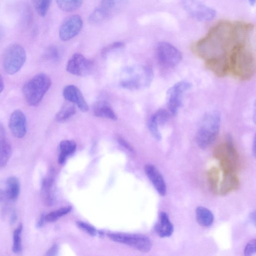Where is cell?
I'll return each instance as SVG.
<instances>
[{
	"mask_svg": "<svg viewBox=\"0 0 256 256\" xmlns=\"http://www.w3.org/2000/svg\"><path fill=\"white\" fill-rule=\"evenodd\" d=\"M192 87L186 80L178 82L170 87L166 94L167 104L170 113L175 116L180 108L186 92Z\"/></svg>",
	"mask_w": 256,
	"mask_h": 256,
	"instance_id": "obj_9",
	"label": "cell"
},
{
	"mask_svg": "<svg viewBox=\"0 0 256 256\" xmlns=\"http://www.w3.org/2000/svg\"><path fill=\"white\" fill-rule=\"evenodd\" d=\"M124 46V44L121 42H114L110 46H106L102 50V54H106L110 51L113 50L114 49L118 48H122Z\"/></svg>",
	"mask_w": 256,
	"mask_h": 256,
	"instance_id": "obj_38",
	"label": "cell"
},
{
	"mask_svg": "<svg viewBox=\"0 0 256 256\" xmlns=\"http://www.w3.org/2000/svg\"><path fill=\"white\" fill-rule=\"evenodd\" d=\"M228 74L242 80L252 78L256 72V61L244 42L236 44L228 56Z\"/></svg>",
	"mask_w": 256,
	"mask_h": 256,
	"instance_id": "obj_2",
	"label": "cell"
},
{
	"mask_svg": "<svg viewBox=\"0 0 256 256\" xmlns=\"http://www.w3.org/2000/svg\"><path fill=\"white\" fill-rule=\"evenodd\" d=\"M252 152L254 156H256V138L254 137L253 142L252 144Z\"/></svg>",
	"mask_w": 256,
	"mask_h": 256,
	"instance_id": "obj_44",
	"label": "cell"
},
{
	"mask_svg": "<svg viewBox=\"0 0 256 256\" xmlns=\"http://www.w3.org/2000/svg\"><path fill=\"white\" fill-rule=\"evenodd\" d=\"M26 60L24 48L18 44H12L6 48L4 54V68L7 74H14L20 70Z\"/></svg>",
	"mask_w": 256,
	"mask_h": 256,
	"instance_id": "obj_7",
	"label": "cell"
},
{
	"mask_svg": "<svg viewBox=\"0 0 256 256\" xmlns=\"http://www.w3.org/2000/svg\"><path fill=\"white\" fill-rule=\"evenodd\" d=\"M6 186L5 192L10 201L16 200L20 194V182L15 176L9 177L6 180Z\"/></svg>",
	"mask_w": 256,
	"mask_h": 256,
	"instance_id": "obj_22",
	"label": "cell"
},
{
	"mask_svg": "<svg viewBox=\"0 0 256 256\" xmlns=\"http://www.w3.org/2000/svg\"><path fill=\"white\" fill-rule=\"evenodd\" d=\"M240 186L239 178L236 172H223L219 185L218 194L224 196L237 190Z\"/></svg>",
	"mask_w": 256,
	"mask_h": 256,
	"instance_id": "obj_17",
	"label": "cell"
},
{
	"mask_svg": "<svg viewBox=\"0 0 256 256\" xmlns=\"http://www.w3.org/2000/svg\"><path fill=\"white\" fill-rule=\"evenodd\" d=\"M108 236L112 241L125 244L144 252H149L152 247L150 240L143 234L110 233Z\"/></svg>",
	"mask_w": 256,
	"mask_h": 256,
	"instance_id": "obj_8",
	"label": "cell"
},
{
	"mask_svg": "<svg viewBox=\"0 0 256 256\" xmlns=\"http://www.w3.org/2000/svg\"><path fill=\"white\" fill-rule=\"evenodd\" d=\"M22 225L20 224L14 232L12 251L15 254H20L22 251L21 235Z\"/></svg>",
	"mask_w": 256,
	"mask_h": 256,
	"instance_id": "obj_28",
	"label": "cell"
},
{
	"mask_svg": "<svg viewBox=\"0 0 256 256\" xmlns=\"http://www.w3.org/2000/svg\"><path fill=\"white\" fill-rule=\"evenodd\" d=\"M196 216L198 223L204 227L210 226L214 219L212 212L209 209L202 206H198L196 208Z\"/></svg>",
	"mask_w": 256,
	"mask_h": 256,
	"instance_id": "obj_21",
	"label": "cell"
},
{
	"mask_svg": "<svg viewBox=\"0 0 256 256\" xmlns=\"http://www.w3.org/2000/svg\"><path fill=\"white\" fill-rule=\"evenodd\" d=\"M248 2L251 6H254L255 4L256 0H248Z\"/></svg>",
	"mask_w": 256,
	"mask_h": 256,
	"instance_id": "obj_46",
	"label": "cell"
},
{
	"mask_svg": "<svg viewBox=\"0 0 256 256\" xmlns=\"http://www.w3.org/2000/svg\"><path fill=\"white\" fill-rule=\"evenodd\" d=\"M83 0H56L58 6L66 12L74 11L82 5Z\"/></svg>",
	"mask_w": 256,
	"mask_h": 256,
	"instance_id": "obj_27",
	"label": "cell"
},
{
	"mask_svg": "<svg viewBox=\"0 0 256 256\" xmlns=\"http://www.w3.org/2000/svg\"><path fill=\"white\" fill-rule=\"evenodd\" d=\"M58 251V246L56 245L52 246L47 252L46 255L48 256H54Z\"/></svg>",
	"mask_w": 256,
	"mask_h": 256,
	"instance_id": "obj_40",
	"label": "cell"
},
{
	"mask_svg": "<svg viewBox=\"0 0 256 256\" xmlns=\"http://www.w3.org/2000/svg\"><path fill=\"white\" fill-rule=\"evenodd\" d=\"M37 13L44 17L46 14L51 3V0H32Z\"/></svg>",
	"mask_w": 256,
	"mask_h": 256,
	"instance_id": "obj_29",
	"label": "cell"
},
{
	"mask_svg": "<svg viewBox=\"0 0 256 256\" xmlns=\"http://www.w3.org/2000/svg\"><path fill=\"white\" fill-rule=\"evenodd\" d=\"M214 156L220 161L223 172H236L239 162V154L230 136L228 135L226 142L215 148Z\"/></svg>",
	"mask_w": 256,
	"mask_h": 256,
	"instance_id": "obj_6",
	"label": "cell"
},
{
	"mask_svg": "<svg viewBox=\"0 0 256 256\" xmlns=\"http://www.w3.org/2000/svg\"><path fill=\"white\" fill-rule=\"evenodd\" d=\"M92 68V62L80 54H74L66 64V70L76 76H86L90 73Z\"/></svg>",
	"mask_w": 256,
	"mask_h": 256,
	"instance_id": "obj_13",
	"label": "cell"
},
{
	"mask_svg": "<svg viewBox=\"0 0 256 256\" xmlns=\"http://www.w3.org/2000/svg\"><path fill=\"white\" fill-rule=\"evenodd\" d=\"M148 128L152 136L156 140H160L162 138L160 127L156 124L152 116L149 118L148 124Z\"/></svg>",
	"mask_w": 256,
	"mask_h": 256,
	"instance_id": "obj_33",
	"label": "cell"
},
{
	"mask_svg": "<svg viewBox=\"0 0 256 256\" xmlns=\"http://www.w3.org/2000/svg\"><path fill=\"white\" fill-rule=\"evenodd\" d=\"M61 56V52L58 48L56 46L49 47L44 53V57L48 60L57 61Z\"/></svg>",
	"mask_w": 256,
	"mask_h": 256,
	"instance_id": "obj_34",
	"label": "cell"
},
{
	"mask_svg": "<svg viewBox=\"0 0 256 256\" xmlns=\"http://www.w3.org/2000/svg\"><path fill=\"white\" fill-rule=\"evenodd\" d=\"M154 230L158 236L162 238L170 236L174 232V226L168 214L161 212L159 214L158 222L154 226Z\"/></svg>",
	"mask_w": 256,
	"mask_h": 256,
	"instance_id": "obj_18",
	"label": "cell"
},
{
	"mask_svg": "<svg viewBox=\"0 0 256 256\" xmlns=\"http://www.w3.org/2000/svg\"><path fill=\"white\" fill-rule=\"evenodd\" d=\"M60 154L58 162L60 164L64 163L66 158L76 150V144L72 140H64L62 141L59 146Z\"/></svg>",
	"mask_w": 256,
	"mask_h": 256,
	"instance_id": "obj_23",
	"label": "cell"
},
{
	"mask_svg": "<svg viewBox=\"0 0 256 256\" xmlns=\"http://www.w3.org/2000/svg\"><path fill=\"white\" fill-rule=\"evenodd\" d=\"M94 114L100 118L116 120L117 116L110 104L105 101H98L92 106Z\"/></svg>",
	"mask_w": 256,
	"mask_h": 256,
	"instance_id": "obj_20",
	"label": "cell"
},
{
	"mask_svg": "<svg viewBox=\"0 0 256 256\" xmlns=\"http://www.w3.org/2000/svg\"><path fill=\"white\" fill-rule=\"evenodd\" d=\"M12 152V147L6 138L5 128L0 122V168L7 164Z\"/></svg>",
	"mask_w": 256,
	"mask_h": 256,
	"instance_id": "obj_19",
	"label": "cell"
},
{
	"mask_svg": "<svg viewBox=\"0 0 256 256\" xmlns=\"http://www.w3.org/2000/svg\"><path fill=\"white\" fill-rule=\"evenodd\" d=\"M250 220L252 224L256 225V210L252 212L250 214Z\"/></svg>",
	"mask_w": 256,
	"mask_h": 256,
	"instance_id": "obj_42",
	"label": "cell"
},
{
	"mask_svg": "<svg viewBox=\"0 0 256 256\" xmlns=\"http://www.w3.org/2000/svg\"><path fill=\"white\" fill-rule=\"evenodd\" d=\"M72 210L71 206H66L52 211L45 215V220L46 222H54L59 218L66 214Z\"/></svg>",
	"mask_w": 256,
	"mask_h": 256,
	"instance_id": "obj_30",
	"label": "cell"
},
{
	"mask_svg": "<svg viewBox=\"0 0 256 256\" xmlns=\"http://www.w3.org/2000/svg\"><path fill=\"white\" fill-rule=\"evenodd\" d=\"M64 98L69 102L76 104L83 112L88 110V106L80 90L74 85H68L64 87L62 92Z\"/></svg>",
	"mask_w": 256,
	"mask_h": 256,
	"instance_id": "obj_16",
	"label": "cell"
},
{
	"mask_svg": "<svg viewBox=\"0 0 256 256\" xmlns=\"http://www.w3.org/2000/svg\"><path fill=\"white\" fill-rule=\"evenodd\" d=\"M251 26L244 24L220 22L212 28L207 35L192 47L194 53L205 62L214 60H228L233 48L244 42L246 33Z\"/></svg>",
	"mask_w": 256,
	"mask_h": 256,
	"instance_id": "obj_1",
	"label": "cell"
},
{
	"mask_svg": "<svg viewBox=\"0 0 256 256\" xmlns=\"http://www.w3.org/2000/svg\"><path fill=\"white\" fill-rule=\"evenodd\" d=\"M158 126L164 125L168 120L170 114L164 109H160L152 115Z\"/></svg>",
	"mask_w": 256,
	"mask_h": 256,
	"instance_id": "obj_32",
	"label": "cell"
},
{
	"mask_svg": "<svg viewBox=\"0 0 256 256\" xmlns=\"http://www.w3.org/2000/svg\"><path fill=\"white\" fill-rule=\"evenodd\" d=\"M256 241L255 238L250 240L244 247V253L246 256H251L256 254Z\"/></svg>",
	"mask_w": 256,
	"mask_h": 256,
	"instance_id": "obj_36",
	"label": "cell"
},
{
	"mask_svg": "<svg viewBox=\"0 0 256 256\" xmlns=\"http://www.w3.org/2000/svg\"><path fill=\"white\" fill-rule=\"evenodd\" d=\"M45 222V214H42V215H41L40 218L36 224V227L38 228L42 227Z\"/></svg>",
	"mask_w": 256,
	"mask_h": 256,
	"instance_id": "obj_41",
	"label": "cell"
},
{
	"mask_svg": "<svg viewBox=\"0 0 256 256\" xmlns=\"http://www.w3.org/2000/svg\"><path fill=\"white\" fill-rule=\"evenodd\" d=\"M156 51L159 62L165 68L175 67L182 60V54L180 52L168 42H160L158 44Z\"/></svg>",
	"mask_w": 256,
	"mask_h": 256,
	"instance_id": "obj_10",
	"label": "cell"
},
{
	"mask_svg": "<svg viewBox=\"0 0 256 256\" xmlns=\"http://www.w3.org/2000/svg\"><path fill=\"white\" fill-rule=\"evenodd\" d=\"M122 2V0H102L101 8L110 14Z\"/></svg>",
	"mask_w": 256,
	"mask_h": 256,
	"instance_id": "obj_35",
	"label": "cell"
},
{
	"mask_svg": "<svg viewBox=\"0 0 256 256\" xmlns=\"http://www.w3.org/2000/svg\"><path fill=\"white\" fill-rule=\"evenodd\" d=\"M182 4L191 16L200 21H210L216 15L214 9L198 0H182Z\"/></svg>",
	"mask_w": 256,
	"mask_h": 256,
	"instance_id": "obj_11",
	"label": "cell"
},
{
	"mask_svg": "<svg viewBox=\"0 0 256 256\" xmlns=\"http://www.w3.org/2000/svg\"><path fill=\"white\" fill-rule=\"evenodd\" d=\"M146 174L158 192L162 196L166 194V186L163 176L152 164H147L145 166Z\"/></svg>",
	"mask_w": 256,
	"mask_h": 256,
	"instance_id": "obj_15",
	"label": "cell"
},
{
	"mask_svg": "<svg viewBox=\"0 0 256 256\" xmlns=\"http://www.w3.org/2000/svg\"><path fill=\"white\" fill-rule=\"evenodd\" d=\"M77 225L80 229L91 236H95L96 234V229L88 224L82 222H78Z\"/></svg>",
	"mask_w": 256,
	"mask_h": 256,
	"instance_id": "obj_37",
	"label": "cell"
},
{
	"mask_svg": "<svg viewBox=\"0 0 256 256\" xmlns=\"http://www.w3.org/2000/svg\"><path fill=\"white\" fill-rule=\"evenodd\" d=\"M54 179L50 176L44 178L42 184V193L45 202L48 204H52L54 200L52 192Z\"/></svg>",
	"mask_w": 256,
	"mask_h": 256,
	"instance_id": "obj_24",
	"label": "cell"
},
{
	"mask_svg": "<svg viewBox=\"0 0 256 256\" xmlns=\"http://www.w3.org/2000/svg\"><path fill=\"white\" fill-rule=\"evenodd\" d=\"M17 220V216L14 210L12 211L10 217V222L12 224L16 222Z\"/></svg>",
	"mask_w": 256,
	"mask_h": 256,
	"instance_id": "obj_43",
	"label": "cell"
},
{
	"mask_svg": "<svg viewBox=\"0 0 256 256\" xmlns=\"http://www.w3.org/2000/svg\"><path fill=\"white\" fill-rule=\"evenodd\" d=\"M52 81L46 74L40 73L26 82L22 91L25 99L31 106L38 105L50 87Z\"/></svg>",
	"mask_w": 256,
	"mask_h": 256,
	"instance_id": "obj_5",
	"label": "cell"
},
{
	"mask_svg": "<svg viewBox=\"0 0 256 256\" xmlns=\"http://www.w3.org/2000/svg\"><path fill=\"white\" fill-rule=\"evenodd\" d=\"M220 125V116L216 112L205 114L200 121L196 135V141L198 146L202 150L212 145L216 139Z\"/></svg>",
	"mask_w": 256,
	"mask_h": 256,
	"instance_id": "obj_3",
	"label": "cell"
},
{
	"mask_svg": "<svg viewBox=\"0 0 256 256\" xmlns=\"http://www.w3.org/2000/svg\"><path fill=\"white\" fill-rule=\"evenodd\" d=\"M110 14L105 10L100 8H96L89 16L88 22L90 24H98L106 19Z\"/></svg>",
	"mask_w": 256,
	"mask_h": 256,
	"instance_id": "obj_31",
	"label": "cell"
},
{
	"mask_svg": "<svg viewBox=\"0 0 256 256\" xmlns=\"http://www.w3.org/2000/svg\"><path fill=\"white\" fill-rule=\"evenodd\" d=\"M152 78V69L146 66L137 65L126 68L122 73L121 86L128 90H140L150 86Z\"/></svg>",
	"mask_w": 256,
	"mask_h": 256,
	"instance_id": "obj_4",
	"label": "cell"
},
{
	"mask_svg": "<svg viewBox=\"0 0 256 256\" xmlns=\"http://www.w3.org/2000/svg\"><path fill=\"white\" fill-rule=\"evenodd\" d=\"M118 142L119 144L124 147L125 148L127 149L128 150L131 152H134V150L130 146V145L123 138H118Z\"/></svg>",
	"mask_w": 256,
	"mask_h": 256,
	"instance_id": "obj_39",
	"label": "cell"
},
{
	"mask_svg": "<svg viewBox=\"0 0 256 256\" xmlns=\"http://www.w3.org/2000/svg\"><path fill=\"white\" fill-rule=\"evenodd\" d=\"M82 26V20L79 16H70L62 22L59 30V36L64 41L70 40L78 34Z\"/></svg>",
	"mask_w": 256,
	"mask_h": 256,
	"instance_id": "obj_12",
	"label": "cell"
},
{
	"mask_svg": "<svg viewBox=\"0 0 256 256\" xmlns=\"http://www.w3.org/2000/svg\"><path fill=\"white\" fill-rule=\"evenodd\" d=\"M72 103H66L62 107L56 116L58 122H64L74 114L76 112V108Z\"/></svg>",
	"mask_w": 256,
	"mask_h": 256,
	"instance_id": "obj_26",
	"label": "cell"
},
{
	"mask_svg": "<svg viewBox=\"0 0 256 256\" xmlns=\"http://www.w3.org/2000/svg\"><path fill=\"white\" fill-rule=\"evenodd\" d=\"M4 88V82L2 77L0 74V93L2 91Z\"/></svg>",
	"mask_w": 256,
	"mask_h": 256,
	"instance_id": "obj_45",
	"label": "cell"
},
{
	"mask_svg": "<svg viewBox=\"0 0 256 256\" xmlns=\"http://www.w3.org/2000/svg\"><path fill=\"white\" fill-rule=\"evenodd\" d=\"M207 178L210 191L214 194H218L220 182V172L218 168H211L207 172Z\"/></svg>",
	"mask_w": 256,
	"mask_h": 256,
	"instance_id": "obj_25",
	"label": "cell"
},
{
	"mask_svg": "<svg viewBox=\"0 0 256 256\" xmlns=\"http://www.w3.org/2000/svg\"><path fill=\"white\" fill-rule=\"evenodd\" d=\"M8 125L11 132L15 137L22 138L25 136L27 132V122L22 111L16 110L12 113Z\"/></svg>",
	"mask_w": 256,
	"mask_h": 256,
	"instance_id": "obj_14",
	"label": "cell"
}]
</instances>
